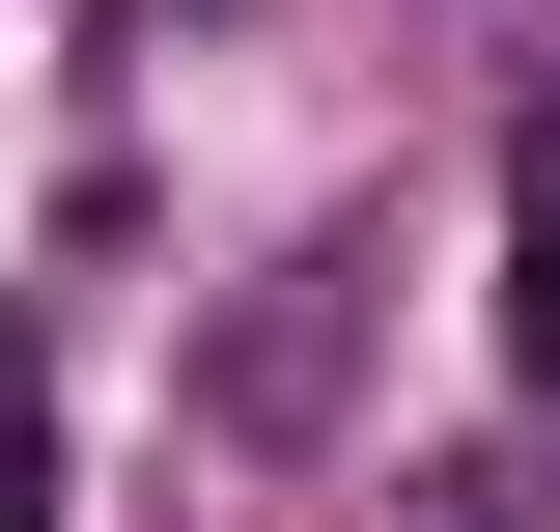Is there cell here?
Listing matches in <instances>:
<instances>
[{
  "label": "cell",
  "instance_id": "7a4b0ae2",
  "mask_svg": "<svg viewBox=\"0 0 560 532\" xmlns=\"http://www.w3.org/2000/svg\"><path fill=\"white\" fill-rule=\"evenodd\" d=\"M0 532H57V393H28V309H0Z\"/></svg>",
  "mask_w": 560,
  "mask_h": 532
},
{
  "label": "cell",
  "instance_id": "6da1fadb",
  "mask_svg": "<svg viewBox=\"0 0 560 532\" xmlns=\"http://www.w3.org/2000/svg\"><path fill=\"white\" fill-rule=\"evenodd\" d=\"M364 309H393V253H364V224H308V253H280L253 309L197 336V420H224V449H337V365H364Z\"/></svg>",
  "mask_w": 560,
  "mask_h": 532
},
{
  "label": "cell",
  "instance_id": "3957f363",
  "mask_svg": "<svg viewBox=\"0 0 560 532\" xmlns=\"http://www.w3.org/2000/svg\"><path fill=\"white\" fill-rule=\"evenodd\" d=\"M504 365L560 393V197H504Z\"/></svg>",
  "mask_w": 560,
  "mask_h": 532
}]
</instances>
